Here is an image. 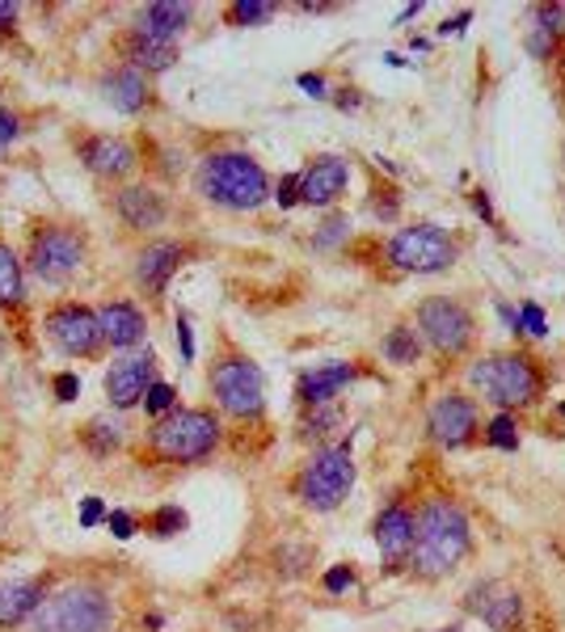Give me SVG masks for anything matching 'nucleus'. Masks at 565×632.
Listing matches in <instances>:
<instances>
[{
    "instance_id": "2f4dec72",
    "label": "nucleus",
    "mask_w": 565,
    "mask_h": 632,
    "mask_svg": "<svg viewBox=\"0 0 565 632\" xmlns=\"http://www.w3.org/2000/svg\"><path fill=\"white\" fill-rule=\"evenodd\" d=\"M181 527H186V515H181L178 506H160L157 515H153V531L157 536H178Z\"/></svg>"
},
{
    "instance_id": "9b49d317",
    "label": "nucleus",
    "mask_w": 565,
    "mask_h": 632,
    "mask_svg": "<svg viewBox=\"0 0 565 632\" xmlns=\"http://www.w3.org/2000/svg\"><path fill=\"white\" fill-rule=\"evenodd\" d=\"M46 334H51V341H55L64 355H72V359H85V355H93V350L102 346L97 313L81 308V304L55 308V313L46 316Z\"/></svg>"
},
{
    "instance_id": "c03bdc74",
    "label": "nucleus",
    "mask_w": 565,
    "mask_h": 632,
    "mask_svg": "<svg viewBox=\"0 0 565 632\" xmlns=\"http://www.w3.org/2000/svg\"><path fill=\"white\" fill-rule=\"evenodd\" d=\"M300 89H308L313 97H325V81L313 76V72H304V76H300Z\"/></svg>"
},
{
    "instance_id": "c85d7f7f",
    "label": "nucleus",
    "mask_w": 565,
    "mask_h": 632,
    "mask_svg": "<svg viewBox=\"0 0 565 632\" xmlns=\"http://www.w3.org/2000/svg\"><path fill=\"white\" fill-rule=\"evenodd\" d=\"M385 359L401 362V367L418 362V334H414V329H406V325H397V329L385 338Z\"/></svg>"
},
{
    "instance_id": "423d86ee",
    "label": "nucleus",
    "mask_w": 565,
    "mask_h": 632,
    "mask_svg": "<svg viewBox=\"0 0 565 632\" xmlns=\"http://www.w3.org/2000/svg\"><path fill=\"white\" fill-rule=\"evenodd\" d=\"M350 485H355V455H350V443H338V447H325L304 464L295 489L304 497V506L334 510V506H342V497L350 494Z\"/></svg>"
},
{
    "instance_id": "dca6fc26",
    "label": "nucleus",
    "mask_w": 565,
    "mask_h": 632,
    "mask_svg": "<svg viewBox=\"0 0 565 632\" xmlns=\"http://www.w3.org/2000/svg\"><path fill=\"white\" fill-rule=\"evenodd\" d=\"M376 544H380V557L388 569H401L414 557V515L406 506H388L376 519Z\"/></svg>"
},
{
    "instance_id": "a19ab883",
    "label": "nucleus",
    "mask_w": 565,
    "mask_h": 632,
    "mask_svg": "<svg viewBox=\"0 0 565 632\" xmlns=\"http://www.w3.org/2000/svg\"><path fill=\"white\" fill-rule=\"evenodd\" d=\"M18 131H22V127H18V118H13L9 110H0V152H4L13 139H18Z\"/></svg>"
},
{
    "instance_id": "4be33fe9",
    "label": "nucleus",
    "mask_w": 565,
    "mask_h": 632,
    "mask_svg": "<svg viewBox=\"0 0 565 632\" xmlns=\"http://www.w3.org/2000/svg\"><path fill=\"white\" fill-rule=\"evenodd\" d=\"M102 93H106V102H111L114 110L136 114V110H144V102H148V81H144V72H136V69H114V72H106Z\"/></svg>"
},
{
    "instance_id": "49530a36",
    "label": "nucleus",
    "mask_w": 565,
    "mask_h": 632,
    "mask_svg": "<svg viewBox=\"0 0 565 632\" xmlns=\"http://www.w3.org/2000/svg\"><path fill=\"white\" fill-rule=\"evenodd\" d=\"M464 25H469V13H460V18H456V22H443V34H460V30H464Z\"/></svg>"
},
{
    "instance_id": "6e6552de",
    "label": "nucleus",
    "mask_w": 565,
    "mask_h": 632,
    "mask_svg": "<svg viewBox=\"0 0 565 632\" xmlns=\"http://www.w3.org/2000/svg\"><path fill=\"white\" fill-rule=\"evenodd\" d=\"M211 392L224 413L232 418H258L266 405V385H262V371L258 362L249 359H224L211 376Z\"/></svg>"
},
{
    "instance_id": "f704fd0d",
    "label": "nucleus",
    "mask_w": 565,
    "mask_h": 632,
    "mask_svg": "<svg viewBox=\"0 0 565 632\" xmlns=\"http://www.w3.org/2000/svg\"><path fill=\"white\" fill-rule=\"evenodd\" d=\"M520 325L527 329V334H532V338H541V334H544V313L536 308V304H523Z\"/></svg>"
},
{
    "instance_id": "4468645a",
    "label": "nucleus",
    "mask_w": 565,
    "mask_h": 632,
    "mask_svg": "<svg viewBox=\"0 0 565 632\" xmlns=\"http://www.w3.org/2000/svg\"><path fill=\"white\" fill-rule=\"evenodd\" d=\"M430 439L443 447H464L477 430V409L469 397H443L439 405L430 409Z\"/></svg>"
},
{
    "instance_id": "2eb2a0df",
    "label": "nucleus",
    "mask_w": 565,
    "mask_h": 632,
    "mask_svg": "<svg viewBox=\"0 0 565 632\" xmlns=\"http://www.w3.org/2000/svg\"><path fill=\"white\" fill-rule=\"evenodd\" d=\"M346 181H350V169H346V160H338V157L313 160V165L300 173V203L329 207L342 194V190H346Z\"/></svg>"
},
{
    "instance_id": "de8ad7c7",
    "label": "nucleus",
    "mask_w": 565,
    "mask_h": 632,
    "mask_svg": "<svg viewBox=\"0 0 565 632\" xmlns=\"http://www.w3.org/2000/svg\"><path fill=\"white\" fill-rule=\"evenodd\" d=\"M439 632H460V624H452V629H439Z\"/></svg>"
},
{
    "instance_id": "37998d69",
    "label": "nucleus",
    "mask_w": 565,
    "mask_h": 632,
    "mask_svg": "<svg viewBox=\"0 0 565 632\" xmlns=\"http://www.w3.org/2000/svg\"><path fill=\"white\" fill-rule=\"evenodd\" d=\"M13 25H18V4L0 0V30H13Z\"/></svg>"
},
{
    "instance_id": "ddd939ff",
    "label": "nucleus",
    "mask_w": 565,
    "mask_h": 632,
    "mask_svg": "<svg viewBox=\"0 0 565 632\" xmlns=\"http://www.w3.org/2000/svg\"><path fill=\"white\" fill-rule=\"evenodd\" d=\"M469 611L477 620H485L494 632H515L523 615L520 590H511L506 582H477L469 590Z\"/></svg>"
},
{
    "instance_id": "f3484780",
    "label": "nucleus",
    "mask_w": 565,
    "mask_h": 632,
    "mask_svg": "<svg viewBox=\"0 0 565 632\" xmlns=\"http://www.w3.org/2000/svg\"><path fill=\"white\" fill-rule=\"evenodd\" d=\"M114 207H118L123 224L139 228V232L165 224V199H160L153 186H127V190H118Z\"/></svg>"
},
{
    "instance_id": "09e8293b",
    "label": "nucleus",
    "mask_w": 565,
    "mask_h": 632,
    "mask_svg": "<svg viewBox=\"0 0 565 632\" xmlns=\"http://www.w3.org/2000/svg\"><path fill=\"white\" fill-rule=\"evenodd\" d=\"M562 413H565V405H562Z\"/></svg>"
},
{
    "instance_id": "f8f14e48",
    "label": "nucleus",
    "mask_w": 565,
    "mask_h": 632,
    "mask_svg": "<svg viewBox=\"0 0 565 632\" xmlns=\"http://www.w3.org/2000/svg\"><path fill=\"white\" fill-rule=\"evenodd\" d=\"M157 385V355L144 350V355H132V359L114 362L111 376H106V392H111L114 409H132L148 397V388Z\"/></svg>"
},
{
    "instance_id": "cd10ccee",
    "label": "nucleus",
    "mask_w": 565,
    "mask_h": 632,
    "mask_svg": "<svg viewBox=\"0 0 565 632\" xmlns=\"http://www.w3.org/2000/svg\"><path fill=\"white\" fill-rule=\"evenodd\" d=\"M274 13H279V4H271V0H237V4H228V22L232 25H262L271 22Z\"/></svg>"
},
{
    "instance_id": "aec40b11",
    "label": "nucleus",
    "mask_w": 565,
    "mask_h": 632,
    "mask_svg": "<svg viewBox=\"0 0 565 632\" xmlns=\"http://www.w3.org/2000/svg\"><path fill=\"white\" fill-rule=\"evenodd\" d=\"M350 380H355V367H350V362H325L317 371H304V376H300V401H304V405H329Z\"/></svg>"
},
{
    "instance_id": "412c9836",
    "label": "nucleus",
    "mask_w": 565,
    "mask_h": 632,
    "mask_svg": "<svg viewBox=\"0 0 565 632\" xmlns=\"http://www.w3.org/2000/svg\"><path fill=\"white\" fill-rule=\"evenodd\" d=\"M46 599L43 582H0V629L22 624L25 615H34Z\"/></svg>"
},
{
    "instance_id": "4c0bfd02",
    "label": "nucleus",
    "mask_w": 565,
    "mask_h": 632,
    "mask_svg": "<svg viewBox=\"0 0 565 632\" xmlns=\"http://www.w3.org/2000/svg\"><path fill=\"white\" fill-rule=\"evenodd\" d=\"M76 392H81V380H76L72 371H60V376H55V397H60V401H76Z\"/></svg>"
},
{
    "instance_id": "393cba45",
    "label": "nucleus",
    "mask_w": 565,
    "mask_h": 632,
    "mask_svg": "<svg viewBox=\"0 0 565 632\" xmlns=\"http://www.w3.org/2000/svg\"><path fill=\"white\" fill-rule=\"evenodd\" d=\"M127 60H132V69L136 72H165L174 60H178V46L174 43H160V39H148V34H132L127 39Z\"/></svg>"
},
{
    "instance_id": "c756f323",
    "label": "nucleus",
    "mask_w": 565,
    "mask_h": 632,
    "mask_svg": "<svg viewBox=\"0 0 565 632\" xmlns=\"http://www.w3.org/2000/svg\"><path fill=\"white\" fill-rule=\"evenodd\" d=\"M174 405H178V392H174V385H153L148 388V397H144V409L153 413V418H165V413H174Z\"/></svg>"
},
{
    "instance_id": "79ce46f5",
    "label": "nucleus",
    "mask_w": 565,
    "mask_h": 632,
    "mask_svg": "<svg viewBox=\"0 0 565 632\" xmlns=\"http://www.w3.org/2000/svg\"><path fill=\"white\" fill-rule=\"evenodd\" d=\"M102 515H106V510H102V502H97V497H85V506H81V527H97Z\"/></svg>"
},
{
    "instance_id": "58836bf2",
    "label": "nucleus",
    "mask_w": 565,
    "mask_h": 632,
    "mask_svg": "<svg viewBox=\"0 0 565 632\" xmlns=\"http://www.w3.org/2000/svg\"><path fill=\"white\" fill-rule=\"evenodd\" d=\"M274 199H279V203H283V207L300 203V173H292V178L279 181V194H274Z\"/></svg>"
},
{
    "instance_id": "7ed1b4c3",
    "label": "nucleus",
    "mask_w": 565,
    "mask_h": 632,
    "mask_svg": "<svg viewBox=\"0 0 565 632\" xmlns=\"http://www.w3.org/2000/svg\"><path fill=\"white\" fill-rule=\"evenodd\" d=\"M220 443V422L207 409H174L157 418V426L148 430V447L169 460V464H195L207 460Z\"/></svg>"
},
{
    "instance_id": "5701e85b",
    "label": "nucleus",
    "mask_w": 565,
    "mask_h": 632,
    "mask_svg": "<svg viewBox=\"0 0 565 632\" xmlns=\"http://www.w3.org/2000/svg\"><path fill=\"white\" fill-rule=\"evenodd\" d=\"M190 25V4H169V0H157L139 13V34L148 39H160V43H174L181 30Z\"/></svg>"
},
{
    "instance_id": "a18cd8bd",
    "label": "nucleus",
    "mask_w": 565,
    "mask_h": 632,
    "mask_svg": "<svg viewBox=\"0 0 565 632\" xmlns=\"http://www.w3.org/2000/svg\"><path fill=\"white\" fill-rule=\"evenodd\" d=\"M532 51H536V55H548V51H553V39H548V34H532Z\"/></svg>"
},
{
    "instance_id": "b1692460",
    "label": "nucleus",
    "mask_w": 565,
    "mask_h": 632,
    "mask_svg": "<svg viewBox=\"0 0 565 632\" xmlns=\"http://www.w3.org/2000/svg\"><path fill=\"white\" fill-rule=\"evenodd\" d=\"M181 266V249L178 245H148L139 253V266H136V278L139 287H148L153 295L165 292V283L178 274Z\"/></svg>"
},
{
    "instance_id": "e433bc0d",
    "label": "nucleus",
    "mask_w": 565,
    "mask_h": 632,
    "mask_svg": "<svg viewBox=\"0 0 565 632\" xmlns=\"http://www.w3.org/2000/svg\"><path fill=\"white\" fill-rule=\"evenodd\" d=\"M106 523H111V531L118 536V540H127V536L136 531V519H132L127 510H111V515H106Z\"/></svg>"
},
{
    "instance_id": "39448f33",
    "label": "nucleus",
    "mask_w": 565,
    "mask_h": 632,
    "mask_svg": "<svg viewBox=\"0 0 565 632\" xmlns=\"http://www.w3.org/2000/svg\"><path fill=\"white\" fill-rule=\"evenodd\" d=\"M469 380L502 409L532 405L544 388L541 367L527 359V355H490V359L473 362Z\"/></svg>"
},
{
    "instance_id": "f03ea898",
    "label": "nucleus",
    "mask_w": 565,
    "mask_h": 632,
    "mask_svg": "<svg viewBox=\"0 0 565 632\" xmlns=\"http://www.w3.org/2000/svg\"><path fill=\"white\" fill-rule=\"evenodd\" d=\"M199 190H203L216 207L253 211L258 203H266L271 181H266V169L253 157H245V152H216V157H207L203 169H199Z\"/></svg>"
},
{
    "instance_id": "20e7f679",
    "label": "nucleus",
    "mask_w": 565,
    "mask_h": 632,
    "mask_svg": "<svg viewBox=\"0 0 565 632\" xmlns=\"http://www.w3.org/2000/svg\"><path fill=\"white\" fill-rule=\"evenodd\" d=\"M30 620H34V632H106L114 620V608L106 590L64 587L46 594Z\"/></svg>"
},
{
    "instance_id": "ea45409f",
    "label": "nucleus",
    "mask_w": 565,
    "mask_h": 632,
    "mask_svg": "<svg viewBox=\"0 0 565 632\" xmlns=\"http://www.w3.org/2000/svg\"><path fill=\"white\" fill-rule=\"evenodd\" d=\"M178 350H181V362L195 359V334H190V320H186V316L178 320Z\"/></svg>"
},
{
    "instance_id": "6ab92c4d",
    "label": "nucleus",
    "mask_w": 565,
    "mask_h": 632,
    "mask_svg": "<svg viewBox=\"0 0 565 632\" xmlns=\"http://www.w3.org/2000/svg\"><path fill=\"white\" fill-rule=\"evenodd\" d=\"M97 325H102V341H111L114 350H127V346H136L144 338V313H139L136 304H106L102 313H97Z\"/></svg>"
},
{
    "instance_id": "72a5a7b5",
    "label": "nucleus",
    "mask_w": 565,
    "mask_h": 632,
    "mask_svg": "<svg viewBox=\"0 0 565 632\" xmlns=\"http://www.w3.org/2000/svg\"><path fill=\"white\" fill-rule=\"evenodd\" d=\"M536 18H541V34H548V39L565 30V9H562V4H544Z\"/></svg>"
},
{
    "instance_id": "7c9ffc66",
    "label": "nucleus",
    "mask_w": 565,
    "mask_h": 632,
    "mask_svg": "<svg viewBox=\"0 0 565 632\" xmlns=\"http://www.w3.org/2000/svg\"><path fill=\"white\" fill-rule=\"evenodd\" d=\"M490 443L502 447V452H515V447H520V430H515V422H511L506 413H498L494 422H490Z\"/></svg>"
},
{
    "instance_id": "9d476101",
    "label": "nucleus",
    "mask_w": 565,
    "mask_h": 632,
    "mask_svg": "<svg viewBox=\"0 0 565 632\" xmlns=\"http://www.w3.org/2000/svg\"><path fill=\"white\" fill-rule=\"evenodd\" d=\"M81 262H85V245L69 228H43L30 245V266L46 283H64L69 274L81 271Z\"/></svg>"
},
{
    "instance_id": "c9c22d12",
    "label": "nucleus",
    "mask_w": 565,
    "mask_h": 632,
    "mask_svg": "<svg viewBox=\"0 0 565 632\" xmlns=\"http://www.w3.org/2000/svg\"><path fill=\"white\" fill-rule=\"evenodd\" d=\"M350 582H355L350 565H338V569H329V573H325V590H329V594H338V590H346V587H350Z\"/></svg>"
},
{
    "instance_id": "473e14b6",
    "label": "nucleus",
    "mask_w": 565,
    "mask_h": 632,
    "mask_svg": "<svg viewBox=\"0 0 565 632\" xmlns=\"http://www.w3.org/2000/svg\"><path fill=\"white\" fill-rule=\"evenodd\" d=\"M321 413L313 418H304V439H313V434H325L329 426H338V409L334 405H317Z\"/></svg>"
},
{
    "instance_id": "bb28decb",
    "label": "nucleus",
    "mask_w": 565,
    "mask_h": 632,
    "mask_svg": "<svg viewBox=\"0 0 565 632\" xmlns=\"http://www.w3.org/2000/svg\"><path fill=\"white\" fill-rule=\"evenodd\" d=\"M85 447L97 455H111L123 447V422H114V418H93L90 426H85Z\"/></svg>"
},
{
    "instance_id": "a878e982",
    "label": "nucleus",
    "mask_w": 565,
    "mask_h": 632,
    "mask_svg": "<svg viewBox=\"0 0 565 632\" xmlns=\"http://www.w3.org/2000/svg\"><path fill=\"white\" fill-rule=\"evenodd\" d=\"M25 283H22V262L18 253L0 241V304H22Z\"/></svg>"
},
{
    "instance_id": "f257e3e1",
    "label": "nucleus",
    "mask_w": 565,
    "mask_h": 632,
    "mask_svg": "<svg viewBox=\"0 0 565 632\" xmlns=\"http://www.w3.org/2000/svg\"><path fill=\"white\" fill-rule=\"evenodd\" d=\"M473 548V531L464 510L452 502H430L427 510L414 519V569L422 578H443L456 565L469 557Z\"/></svg>"
},
{
    "instance_id": "a211bd4d",
    "label": "nucleus",
    "mask_w": 565,
    "mask_h": 632,
    "mask_svg": "<svg viewBox=\"0 0 565 632\" xmlns=\"http://www.w3.org/2000/svg\"><path fill=\"white\" fill-rule=\"evenodd\" d=\"M81 160L90 165L97 178H123L136 169V152L127 139H114V136H97L81 148Z\"/></svg>"
},
{
    "instance_id": "1a4fd4ad",
    "label": "nucleus",
    "mask_w": 565,
    "mask_h": 632,
    "mask_svg": "<svg viewBox=\"0 0 565 632\" xmlns=\"http://www.w3.org/2000/svg\"><path fill=\"white\" fill-rule=\"evenodd\" d=\"M418 325H422V338L439 350V355H464L469 341H473V316L464 304L456 299H427L418 308Z\"/></svg>"
},
{
    "instance_id": "0eeeda50",
    "label": "nucleus",
    "mask_w": 565,
    "mask_h": 632,
    "mask_svg": "<svg viewBox=\"0 0 565 632\" xmlns=\"http://www.w3.org/2000/svg\"><path fill=\"white\" fill-rule=\"evenodd\" d=\"M456 241L443 232V228L435 224H414V228H401L393 241H388V262L397 266V271H409V274H439L448 271L456 262Z\"/></svg>"
}]
</instances>
